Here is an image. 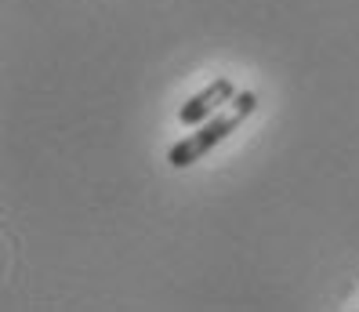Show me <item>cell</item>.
<instances>
[{"label": "cell", "mask_w": 359, "mask_h": 312, "mask_svg": "<svg viewBox=\"0 0 359 312\" xmlns=\"http://www.w3.org/2000/svg\"><path fill=\"white\" fill-rule=\"evenodd\" d=\"M255 113H258V95L255 91H240L222 113H215L210 120H203L200 128L189 131L182 142H175L171 149H167V163H171L175 171L193 168V163L203 160L210 149H218L232 131H240L247 123V116H255Z\"/></svg>", "instance_id": "cell-1"}, {"label": "cell", "mask_w": 359, "mask_h": 312, "mask_svg": "<svg viewBox=\"0 0 359 312\" xmlns=\"http://www.w3.org/2000/svg\"><path fill=\"white\" fill-rule=\"evenodd\" d=\"M236 84H232L229 76H218V80H210L207 88H200L193 98L185 102V106L178 109V120H182V128H200L203 120H210L215 113H222L232 98H236Z\"/></svg>", "instance_id": "cell-2"}]
</instances>
